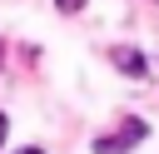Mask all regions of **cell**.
<instances>
[{
    "instance_id": "cell-1",
    "label": "cell",
    "mask_w": 159,
    "mask_h": 154,
    "mask_svg": "<svg viewBox=\"0 0 159 154\" xmlns=\"http://www.w3.org/2000/svg\"><path fill=\"white\" fill-rule=\"evenodd\" d=\"M139 139H149V124L144 119H124L114 134H104V139H94V154H129Z\"/></svg>"
},
{
    "instance_id": "cell-2",
    "label": "cell",
    "mask_w": 159,
    "mask_h": 154,
    "mask_svg": "<svg viewBox=\"0 0 159 154\" xmlns=\"http://www.w3.org/2000/svg\"><path fill=\"white\" fill-rule=\"evenodd\" d=\"M109 60H114V65H119V70H124L129 79H144V75H149V55H144V50L114 45V50H109Z\"/></svg>"
},
{
    "instance_id": "cell-3",
    "label": "cell",
    "mask_w": 159,
    "mask_h": 154,
    "mask_svg": "<svg viewBox=\"0 0 159 154\" xmlns=\"http://www.w3.org/2000/svg\"><path fill=\"white\" fill-rule=\"evenodd\" d=\"M55 5H60L65 15H75V10H84V0H55Z\"/></svg>"
},
{
    "instance_id": "cell-4",
    "label": "cell",
    "mask_w": 159,
    "mask_h": 154,
    "mask_svg": "<svg viewBox=\"0 0 159 154\" xmlns=\"http://www.w3.org/2000/svg\"><path fill=\"white\" fill-rule=\"evenodd\" d=\"M5 129H10V119H5V114H0V144H5Z\"/></svg>"
},
{
    "instance_id": "cell-5",
    "label": "cell",
    "mask_w": 159,
    "mask_h": 154,
    "mask_svg": "<svg viewBox=\"0 0 159 154\" xmlns=\"http://www.w3.org/2000/svg\"><path fill=\"white\" fill-rule=\"evenodd\" d=\"M20 154H45V149H20Z\"/></svg>"
}]
</instances>
